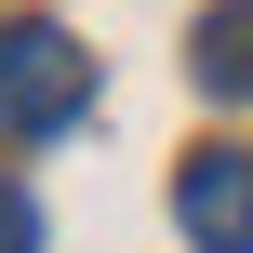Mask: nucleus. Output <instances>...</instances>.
<instances>
[{
	"mask_svg": "<svg viewBox=\"0 0 253 253\" xmlns=\"http://www.w3.org/2000/svg\"><path fill=\"white\" fill-rule=\"evenodd\" d=\"M173 227L200 253H253V147H187L173 160Z\"/></svg>",
	"mask_w": 253,
	"mask_h": 253,
	"instance_id": "obj_2",
	"label": "nucleus"
},
{
	"mask_svg": "<svg viewBox=\"0 0 253 253\" xmlns=\"http://www.w3.org/2000/svg\"><path fill=\"white\" fill-rule=\"evenodd\" d=\"M187 67H200V93H253V0H213L200 13V53Z\"/></svg>",
	"mask_w": 253,
	"mask_h": 253,
	"instance_id": "obj_3",
	"label": "nucleus"
},
{
	"mask_svg": "<svg viewBox=\"0 0 253 253\" xmlns=\"http://www.w3.org/2000/svg\"><path fill=\"white\" fill-rule=\"evenodd\" d=\"M80 107H93V53L40 13H13L0 27V133H67Z\"/></svg>",
	"mask_w": 253,
	"mask_h": 253,
	"instance_id": "obj_1",
	"label": "nucleus"
},
{
	"mask_svg": "<svg viewBox=\"0 0 253 253\" xmlns=\"http://www.w3.org/2000/svg\"><path fill=\"white\" fill-rule=\"evenodd\" d=\"M0 253H40V200L27 187H0Z\"/></svg>",
	"mask_w": 253,
	"mask_h": 253,
	"instance_id": "obj_4",
	"label": "nucleus"
}]
</instances>
